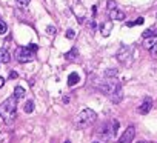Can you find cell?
<instances>
[{
	"label": "cell",
	"instance_id": "1",
	"mask_svg": "<svg viewBox=\"0 0 157 143\" xmlns=\"http://www.w3.org/2000/svg\"><path fill=\"white\" fill-rule=\"evenodd\" d=\"M92 83L97 86V89H99L102 94H105V95H108V97H111L116 91H119V89H122V86H120L119 80H117L116 77L96 78V80H92Z\"/></svg>",
	"mask_w": 157,
	"mask_h": 143
},
{
	"label": "cell",
	"instance_id": "2",
	"mask_svg": "<svg viewBox=\"0 0 157 143\" xmlns=\"http://www.w3.org/2000/svg\"><path fill=\"white\" fill-rule=\"evenodd\" d=\"M96 120H97L96 111H92L89 108H85V109H82L77 114V117H76V128L77 129H85V128L91 126Z\"/></svg>",
	"mask_w": 157,
	"mask_h": 143
},
{
	"label": "cell",
	"instance_id": "3",
	"mask_svg": "<svg viewBox=\"0 0 157 143\" xmlns=\"http://www.w3.org/2000/svg\"><path fill=\"white\" fill-rule=\"evenodd\" d=\"M116 57H117V60H119L122 65L129 66V63H131L133 59H134V48L123 45V46H120V49L117 51V56H116Z\"/></svg>",
	"mask_w": 157,
	"mask_h": 143
},
{
	"label": "cell",
	"instance_id": "4",
	"mask_svg": "<svg viewBox=\"0 0 157 143\" xmlns=\"http://www.w3.org/2000/svg\"><path fill=\"white\" fill-rule=\"evenodd\" d=\"M15 59L18 63H28V62L34 60V52L29 51V48H17Z\"/></svg>",
	"mask_w": 157,
	"mask_h": 143
},
{
	"label": "cell",
	"instance_id": "5",
	"mask_svg": "<svg viewBox=\"0 0 157 143\" xmlns=\"http://www.w3.org/2000/svg\"><path fill=\"white\" fill-rule=\"evenodd\" d=\"M17 99L13 95V97H9V99L6 102H3L2 105V112L6 114V115H14L15 114V108H17Z\"/></svg>",
	"mask_w": 157,
	"mask_h": 143
},
{
	"label": "cell",
	"instance_id": "6",
	"mask_svg": "<svg viewBox=\"0 0 157 143\" xmlns=\"http://www.w3.org/2000/svg\"><path fill=\"white\" fill-rule=\"evenodd\" d=\"M114 136H116L114 129H109V125H106V123L102 125V126L99 128V131H97V137H100L102 140H109Z\"/></svg>",
	"mask_w": 157,
	"mask_h": 143
},
{
	"label": "cell",
	"instance_id": "7",
	"mask_svg": "<svg viewBox=\"0 0 157 143\" xmlns=\"http://www.w3.org/2000/svg\"><path fill=\"white\" fill-rule=\"evenodd\" d=\"M134 136H136V128H134V126H128V128L125 129V132L120 136L119 143H131L133 139H134Z\"/></svg>",
	"mask_w": 157,
	"mask_h": 143
},
{
	"label": "cell",
	"instance_id": "8",
	"mask_svg": "<svg viewBox=\"0 0 157 143\" xmlns=\"http://www.w3.org/2000/svg\"><path fill=\"white\" fill-rule=\"evenodd\" d=\"M151 108H153V99L151 97H145L137 111H139V114H148L151 111Z\"/></svg>",
	"mask_w": 157,
	"mask_h": 143
},
{
	"label": "cell",
	"instance_id": "9",
	"mask_svg": "<svg viewBox=\"0 0 157 143\" xmlns=\"http://www.w3.org/2000/svg\"><path fill=\"white\" fill-rule=\"evenodd\" d=\"M109 17H111V20H125V14L120 11V10H117V8H114V10H111L109 11Z\"/></svg>",
	"mask_w": 157,
	"mask_h": 143
},
{
	"label": "cell",
	"instance_id": "10",
	"mask_svg": "<svg viewBox=\"0 0 157 143\" xmlns=\"http://www.w3.org/2000/svg\"><path fill=\"white\" fill-rule=\"evenodd\" d=\"M111 28H113V23H111V22L102 23V26H100V32H102V35H103V37H108V35L111 34Z\"/></svg>",
	"mask_w": 157,
	"mask_h": 143
},
{
	"label": "cell",
	"instance_id": "11",
	"mask_svg": "<svg viewBox=\"0 0 157 143\" xmlns=\"http://www.w3.org/2000/svg\"><path fill=\"white\" fill-rule=\"evenodd\" d=\"M79 82H80V77H79V74H77V73H71V74L68 76V85H69V86L77 85Z\"/></svg>",
	"mask_w": 157,
	"mask_h": 143
},
{
	"label": "cell",
	"instance_id": "12",
	"mask_svg": "<svg viewBox=\"0 0 157 143\" xmlns=\"http://www.w3.org/2000/svg\"><path fill=\"white\" fill-rule=\"evenodd\" d=\"M9 60H11V56H9L8 49L2 48V49H0V62H2V63H8Z\"/></svg>",
	"mask_w": 157,
	"mask_h": 143
},
{
	"label": "cell",
	"instance_id": "13",
	"mask_svg": "<svg viewBox=\"0 0 157 143\" xmlns=\"http://www.w3.org/2000/svg\"><path fill=\"white\" fill-rule=\"evenodd\" d=\"M25 92H26V91H25L23 86H17V88L14 89V97L18 100V99H22V97L25 95Z\"/></svg>",
	"mask_w": 157,
	"mask_h": 143
},
{
	"label": "cell",
	"instance_id": "14",
	"mask_svg": "<svg viewBox=\"0 0 157 143\" xmlns=\"http://www.w3.org/2000/svg\"><path fill=\"white\" fill-rule=\"evenodd\" d=\"M109 99H111V102H113V103H119L120 100H122V89H119V91H116L113 95L109 97Z\"/></svg>",
	"mask_w": 157,
	"mask_h": 143
},
{
	"label": "cell",
	"instance_id": "15",
	"mask_svg": "<svg viewBox=\"0 0 157 143\" xmlns=\"http://www.w3.org/2000/svg\"><path fill=\"white\" fill-rule=\"evenodd\" d=\"M34 111V102L32 100H28L26 103H25V112L26 114H31Z\"/></svg>",
	"mask_w": 157,
	"mask_h": 143
},
{
	"label": "cell",
	"instance_id": "16",
	"mask_svg": "<svg viewBox=\"0 0 157 143\" xmlns=\"http://www.w3.org/2000/svg\"><path fill=\"white\" fill-rule=\"evenodd\" d=\"M156 42H157V37H148V39H145V48L150 49Z\"/></svg>",
	"mask_w": 157,
	"mask_h": 143
},
{
	"label": "cell",
	"instance_id": "17",
	"mask_svg": "<svg viewBox=\"0 0 157 143\" xmlns=\"http://www.w3.org/2000/svg\"><path fill=\"white\" fill-rule=\"evenodd\" d=\"M142 35H143V39H148V37H151V35H157V29L156 28H150V29H146Z\"/></svg>",
	"mask_w": 157,
	"mask_h": 143
},
{
	"label": "cell",
	"instance_id": "18",
	"mask_svg": "<svg viewBox=\"0 0 157 143\" xmlns=\"http://www.w3.org/2000/svg\"><path fill=\"white\" fill-rule=\"evenodd\" d=\"M65 57H66V60H74V59L77 57V49H76V48H72Z\"/></svg>",
	"mask_w": 157,
	"mask_h": 143
},
{
	"label": "cell",
	"instance_id": "19",
	"mask_svg": "<svg viewBox=\"0 0 157 143\" xmlns=\"http://www.w3.org/2000/svg\"><path fill=\"white\" fill-rule=\"evenodd\" d=\"M105 77H117V69H108V71H105Z\"/></svg>",
	"mask_w": 157,
	"mask_h": 143
},
{
	"label": "cell",
	"instance_id": "20",
	"mask_svg": "<svg viewBox=\"0 0 157 143\" xmlns=\"http://www.w3.org/2000/svg\"><path fill=\"white\" fill-rule=\"evenodd\" d=\"M6 31H8V26H6V23L0 19V34H6Z\"/></svg>",
	"mask_w": 157,
	"mask_h": 143
},
{
	"label": "cell",
	"instance_id": "21",
	"mask_svg": "<svg viewBox=\"0 0 157 143\" xmlns=\"http://www.w3.org/2000/svg\"><path fill=\"white\" fill-rule=\"evenodd\" d=\"M150 52H151V56H153L154 59H157V42L150 48Z\"/></svg>",
	"mask_w": 157,
	"mask_h": 143
},
{
	"label": "cell",
	"instance_id": "22",
	"mask_svg": "<svg viewBox=\"0 0 157 143\" xmlns=\"http://www.w3.org/2000/svg\"><path fill=\"white\" fill-rule=\"evenodd\" d=\"M106 8H108V11H111V10H114V8H117V5H116V2H114V0H108Z\"/></svg>",
	"mask_w": 157,
	"mask_h": 143
},
{
	"label": "cell",
	"instance_id": "23",
	"mask_svg": "<svg viewBox=\"0 0 157 143\" xmlns=\"http://www.w3.org/2000/svg\"><path fill=\"white\" fill-rule=\"evenodd\" d=\"M65 35H66V37H68V39H72V37H74V35H76V32H74L72 29H68V31H66V34H65Z\"/></svg>",
	"mask_w": 157,
	"mask_h": 143
},
{
	"label": "cell",
	"instance_id": "24",
	"mask_svg": "<svg viewBox=\"0 0 157 143\" xmlns=\"http://www.w3.org/2000/svg\"><path fill=\"white\" fill-rule=\"evenodd\" d=\"M28 48H29V51H37V49H39V46H37V45H34V43H31V45H28Z\"/></svg>",
	"mask_w": 157,
	"mask_h": 143
},
{
	"label": "cell",
	"instance_id": "25",
	"mask_svg": "<svg viewBox=\"0 0 157 143\" xmlns=\"http://www.w3.org/2000/svg\"><path fill=\"white\" fill-rule=\"evenodd\" d=\"M29 2H31V0H17V3H18V5H22V6H26Z\"/></svg>",
	"mask_w": 157,
	"mask_h": 143
},
{
	"label": "cell",
	"instance_id": "26",
	"mask_svg": "<svg viewBox=\"0 0 157 143\" xmlns=\"http://www.w3.org/2000/svg\"><path fill=\"white\" fill-rule=\"evenodd\" d=\"M18 77V74L15 73V71H11V74H9V78H17Z\"/></svg>",
	"mask_w": 157,
	"mask_h": 143
},
{
	"label": "cell",
	"instance_id": "27",
	"mask_svg": "<svg viewBox=\"0 0 157 143\" xmlns=\"http://www.w3.org/2000/svg\"><path fill=\"white\" fill-rule=\"evenodd\" d=\"M143 23V17H139V19L134 22V25H142Z\"/></svg>",
	"mask_w": 157,
	"mask_h": 143
},
{
	"label": "cell",
	"instance_id": "28",
	"mask_svg": "<svg viewBox=\"0 0 157 143\" xmlns=\"http://www.w3.org/2000/svg\"><path fill=\"white\" fill-rule=\"evenodd\" d=\"M54 31H55V29H54V26H48V32H49V34H52Z\"/></svg>",
	"mask_w": 157,
	"mask_h": 143
},
{
	"label": "cell",
	"instance_id": "29",
	"mask_svg": "<svg viewBox=\"0 0 157 143\" xmlns=\"http://www.w3.org/2000/svg\"><path fill=\"white\" fill-rule=\"evenodd\" d=\"M3 85H5V78H3V77H0V88H2Z\"/></svg>",
	"mask_w": 157,
	"mask_h": 143
},
{
	"label": "cell",
	"instance_id": "30",
	"mask_svg": "<svg viewBox=\"0 0 157 143\" xmlns=\"http://www.w3.org/2000/svg\"><path fill=\"white\" fill-rule=\"evenodd\" d=\"M63 143H71V142H69V140H66V142H63Z\"/></svg>",
	"mask_w": 157,
	"mask_h": 143
},
{
	"label": "cell",
	"instance_id": "31",
	"mask_svg": "<svg viewBox=\"0 0 157 143\" xmlns=\"http://www.w3.org/2000/svg\"><path fill=\"white\" fill-rule=\"evenodd\" d=\"M137 143H148V142H137Z\"/></svg>",
	"mask_w": 157,
	"mask_h": 143
},
{
	"label": "cell",
	"instance_id": "32",
	"mask_svg": "<svg viewBox=\"0 0 157 143\" xmlns=\"http://www.w3.org/2000/svg\"><path fill=\"white\" fill-rule=\"evenodd\" d=\"M92 143H100V142H92Z\"/></svg>",
	"mask_w": 157,
	"mask_h": 143
},
{
	"label": "cell",
	"instance_id": "33",
	"mask_svg": "<svg viewBox=\"0 0 157 143\" xmlns=\"http://www.w3.org/2000/svg\"><path fill=\"white\" fill-rule=\"evenodd\" d=\"M0 115H2V112H0Z\"/></svg>",
	"mask_w": 157,
	"mask_h": 143
}]
</instances>
